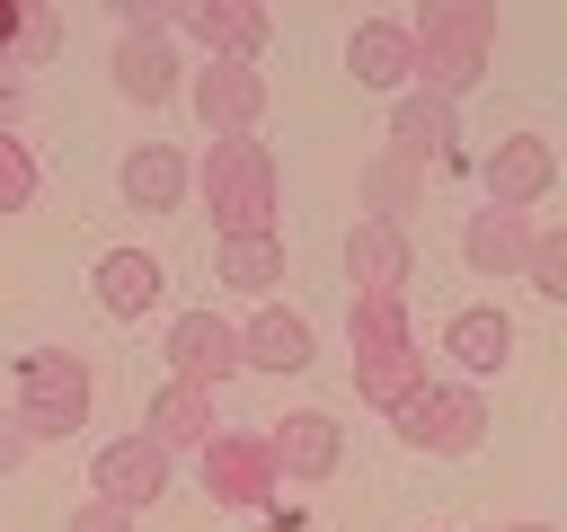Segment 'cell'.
I'll list each match as a JSON object with an SVG mask.
<instances>
[{
  "mask_svg": "<svg viewBox=\"0 0 567 532\" xmlns=\"http://www.w3.org/2000/svg\"><path fill=\"white\" fill-rule=\"evenodd\" d=\"M239 337H248V364H257V372H310V364H319V328H310L292 301H266Z\"/></svg>",
  "mask_w": 567,
  "mask_h": 532,
  "instance_id": "cell-20",
  "label": "cell"
},
{
  "mask_svg": "<svg viewBox=\"0 0 567 532\" xmlns=\"http://www.w3.org/2000/svg\"><path fill=\"white\" fill-rule=\"evenodd\" d=\"M346 284H354V293H408V284H416V248H408V231L363 213V222L346 231Z\"/></svg>",
  "mask_w": 567,
  "mask_h": 532,
  "instance_id": "cell-15",
  "label": "cell"
},
{
  "mask_svg": "<svg viewBox=\"0 0 567 532\" xmlns=\"http://www.w3.org/2000/svg\"><path fill=\"white\" fill-rule=\"evenodd\" d=\"M27 452H35V443H27V426H18V408H0V479H9V470H18Z\"/></svg>",
  "mask_w": 567,
  "mask_h": 532,
  "instance_id": "cell-30",
  "label": "cell"
},
{
  "mask_svg": "<svg viewBox=\"0 0 567 532\" xmlns=\"http://www.w3.org/2000/svg\"><path fill=\"white\" fill-rule=\"evenodd\" d=\"M62 53V9L53 0H27V35H18V53H9V71L27 80V71H44Z\"/></svg>",
  "mask_w": 567,
  "mask_h": 532,
  "instance_id": "cell-26",
  "label": "cell"
},
{
  "mask_svg": "<svg viewBox=\"0 0 567 532\" xmlns=\"http://www.w3.org/2000/svg\"><path fill=\"white\" fill-rule=\"evenodd\" d=\"M523 284H532L540 301H567V222L532 239V275H523Z\"/></svg>",
  "mask_w": 567,
  "mask_h": 532,
  "instance_id": "cell-28",
  "label": "cell"
},
{
  "mask_svg": "<svg viewBox=\"0 0 567 532\" xmlns=\"http://www.w3.org/2000/svg\"><path fill=\"white\" fill-rule=\"evenodd\" d=\"M89 399H97L89 355H71V346H27V355H18L9 408H18L27 443H71V434L89 426Z\"/></svg>",
  "mask_w": 567,
  "mask_h": 532,
  "instance_id": "cell-3",
  "label": "cell"
},
{
  "mask_svg": "<svg viewBox=\"0 0 567 532\" xmlns=\"http://www.w3.org/2000/svg\"><path fill=\"white\" fill-rule=\"evenodd\" d=\"M62 532H142V514H124V505L89 497V505H71V514H62Z\"/></svg>",
  "mask_w": 567,
  "mask_h": 532,
  "instance_id": "cell-29",
  "label": "cell"
},
{
  "mask_svg": "<svg viewBox=\"0 0 567 532\" xmlns=\"http://www.w3.org/2000/svg\"><path fill=\"white\" fill-rule=\"evenodd\" d=\"M195 470H204V497H213V505H266V497L284 488L275 443H266V434H239V426H221V434L195 452Z\"/></svg>",
  "mask_w": 567,
  "mask_h": 532,
  "instance_id": "cell-7",
  "label": "cell"
},
{
  "mask_svg": "<svg viewBox=\"0 0 567 532\" xmlns=\"http://www.w3.org/2000/svg\"><path fill=\"white\" fill-rule=\"evenodd\" d=\"M18 115H27V80L0 62V133H18Z\"/></svg>",
  "mask_w": 567,
  "mask_h": 532,
  "instance_id": "cell-31",
  "label": "cell"
},
{
  "mask_svg": "<svg viewBox=\"0 0 567 532\" xmlns=\"http://www.w3.org/2000/svg\"><path fill=\"white\" fill-rule=\"evenodd\" d=\"M177 35H186V44H204V62H257V53H266V35H275V18H266L257 0H186Z\"/></svg>",
  "mask_w": 567,
  "mask_h": 532,
  "instance_id": "cell-11",
  "label": "cell"
},
{
  "mask_svg": "<svg viewBox=\"0 0 567 532\" xmlns=\"http://www.w3.org/2000/svg\"><path fill=\"white\" fill-rule=\"evenodd\" d=\"M425 532H452V523H425Z\"/></svg>",
  "mask_w": 567,
  "mask_h": 532,
  "instance_id": "cell-34",
  "label": "cell"
},
{
  "mask_svg": "<svg viewBox=\"0 0 567 532\" xmlns=\"http://www.w3.org/2000/svg\"><path fill=\"white\" fill-rule=\"evenodd\" d=\"M266 443H275V470H284V479H328V470L346 461V426H337L328 408H292V417H275Z\"/></svg>",
  "mask_w": 567,
  "mask_h": 532,
  "instance_id": "cell-17",
  "label": "cell"
},
{
  "mask_svg": "<svg viewBox=\"0 0 567 532\" xmlns=\"http://www.w3.org/2000/svg\"><path fill=\"white\" fill-rule=\"evenodd\" d=\"M452 142H461V106H452V98L408 89V98L390 106V151H399L408 168H443V160H452Z\"/></svg>",
  "mask_w": 567,
  "mask_h": 532,
  "instance_id": "cell-13",
  "label": "cell"
},
{
  "mask_svg": "<svg viewBox=\"0 0 567 532\" xmlns=\"http://www.w3.org/2000/svg\"><path fill=\"white\" fill-rule=\"evenodd\" d=\"M408 27H416V89L461 106L496 62V9L487 0H425Z\"/></svg>",
  "mask_w": 567,
  "mask_h": 532,
  "instance_id": "cell-1",
  "label": "cell"
},
{
  "mask_svg": "<svg viewBox=\"0 0 567 532\" xmlns=\"http://www.w3.org/2000/svg\"><path fill=\"white\" fill-rule=\"evenodd\" d=\"M416 195H425V168H408L399 151H381V160L363 168V204H372V222H399V231H408Z\"/></svg>",
  "mask_w": 567,
  "mask_h": 532,
  "instance_id": "cell-25",
  "label": "cell"
},
{
  "mask_svg": "<svg viewBox=\"0 0 567 532\" xmlns=\"http://www.w3.org/2000/svg\"><path fill=\"white\" fill-rule=\"evenodd\" d=\"M186 106L204 115L213 142H239V133H257V115H266V71H257V62H204V71L186 80Z\"/></svg>",
  "mask_w": 567,
  "mask_h": 532,
  "instance_id": "cell-9",
  "label": "cell"
},
{
  "mask_svg": "<svg viewBox=\"0 0 567 532\" xmlns=\"http://www.w3.org/2000/svg\"><path fill=\"white\" fill-rule=\"evenodd\" d=\"M505 532H558V523H505Z\"/></svg>",
  "mask_w": 567,
  "mask_h": 532,
  "instance_id": "cell-33",
  "label": "cell"
},
{
  "mask_svg": "<svg viewBox=\"0 0 567 532\" xmlns=\"http://www.w3.org/2000/svg\"><path fill=\"white\" fill-rule=\"evenodd\" d=\"M425 381H434V372H425V346H416V337H408V346H372V355H354V399H372L381 417H399Z\"/></svg>",
  "mask_w": 567,
  "mask_h": 532,
  "instance_id": "cell-21",
  "label": "cell"
},
{
  "mask_svg": "<svg viewBox=\"0 0 567 532\" xmlns=\"http://www.w3.org/2000/svg\"><path fill=\"white\" fill-rule=\"evenodd\" d=\"M115 186H124V204H133V213H177V204H186V186H195V168H186V151H177V142H133V151H124V168H115Z\"/></svg>",
  "mask_w": 567,
  "mask_h": 532,
  "instance_id": "cell-19",
  "label": "cell"
},
{
  "mask_svg": "<svg viewBox=\"0 0 567 532\" xmlns=\"http://www.w3.org/2000/svg\"><path fill=\"white\" fill-rule=\"evenodd\" d=\"M142 434H159L168 452H204L221 426H213V390H195V381H159L151 390V408H142Z\"/></svg>",
  "mask_w": 567,
  "mask_h": 532,
  "instance_id": "cell-22",
  "label": "cell"
},
{
  "mask_svg": "<svg viewBox=\"0 0 567 532\" xmlns=\"http://www.w3.org/2000/svg\"><path fill=\"white\" fill-rule=\"evenodd\" d=\"M390 426H399V443H416L434 461H461V452L487 443V399H478V381H425Z\"/></svg>",
  "mask_w": 567,
  "mask_h": 532,
  "instance_id": "cell-4",
  "label": "cell"
},
{
  "mask_svg": "<svg viewBox=\"0 0 567 532\" xmlns=\"http://www.w3.org/2000/svg\"><path fill=\"white\" fill-rule=\"evenodd\" d=\"M159 293H168V266H159L151 248H106V257L89 266V301H97L115 328L151 319V310H159Z\"/></svg>",
  "mask_w": 567,
  "mask_h": 532,
  "instance_id": "cell-12",
  "label": "cell"
},
{
  "mask_svg": "<svg viewBox=\"0 0 567 532\" xmlns=\"http://www.w3.org/2000/svg\"><path fill=\"white\" fill-rule=\"evenodd\" d=\"M213 284H230V293H275V284H284V231L213 239Z\"/></svg>",
  "mask_w": 567,
  "mask_h": 532,
  "instance_id": "cell-23",
  "label": "cell"
},
{
  "mask_svg": "<svg viewBox=\"0 0 567 532\" xmlns=\"http://www.w3.org/2000/svg\"><path fill=\"white\" fill-rule=\"evenodd\" d=\"M532 239H540V231H532V213H496V204H487V213H470V222H461V266H470V275H487V284L532 275Z\"/></svg>",
  "mask_w": 567,
  "mask_h": 532,
  "instance_id": "cell-14",
  "label": "cell"
},
{
  "mask_svg": "<svg viewBox=\"0 0 567 532\" xmlns=\"http://www.w3.org/2000/svg\"><path fill=\"white\" fill-rule=\"evenodd\" d=\"M266 532H292V523H266Z\"/></svg>",
  "mask_w": 567,
  "mask_h": 532,
  "instance_id": "cell-35",
  "label": "cell"
},
{
  "mask_svg": "<svg viewBox=\"0 0 567 532\" xmlns=\"http://www.w3.org/2000/svg\"><path fill=\"white\" fill-rule=\"evenodd\" d=\"M18 35H27V0H0V62L18 53Z\"/></svg>",
  "mask_w": 567,
  "mask_h": 532,
  "instance_id": "cell-32",
  "label": "cell"
},
{
  "mask_svg": "<svg viewBox=\"0 0 567 532\" xmlns=\"http://www.w3.org/2000/svg\"><path fill=\"white\" fill-rule=\"evenodd\" d=\"M443 355H452L461 381H496V372L514 364V319H505L496 301H470V310L443 319Z\"/></svg>",
  "mask_w": 567,
  "mask_h": 532,
  "instance_id": "cell-16",
  "label": "cell"
},
{
  "mask_svg": "<svg viewBox=\"0 0 567 532\" xmlns=\"http://www.w3.org/2000/svg\"><path fill=\"white\" fill-rule=\"evenodd\" d=\"M168 479H177V452L159 434H142V426L115 434V443H97V461H89V497H106L124 514H151L168 497Z\"/></svg>",
  "mask_w": 567,
  "mask_h": 532,
  "instance_id": "cell-5",
  "label": "cell"
},
{
  "mask_svg": "<svg viewBox=\"0 0 567 532\" xmlns=\"http://www.w3.org/2000/svg\"><path fill=\"white\" fill-rule=\"evenodd\" d=\"M478 177H487V204H496V213H532V204L558 186V142H549V133H505V142L478 160Z\"/></svg>",
  "mask_w": 567,
  "mask_h": 532,
  "instance_id": "cell-10",
  "label": "cell"
},
{
  "mask_svg": "<svg viewBox=\"0 0 567 532\" xmlns=\"http://www.w3.org/2000/svg\"><path fill=\"white\" fill-rule=\"evenodd\" d=\"M186 80H195V71L177 62L168 35H115V98H133V106H168Z\"/></svg>",
  "mask_w": 567,
  "mask_h": 532,
  "instance_id": "cell-18",
  "label": "cell"
},
{
  "mask_svg": "<svg viewBox=\"0 0 567 532\" xmlns=\"http://www.w3.org/2000/svg\"><path fill=\"white\" fill-rule=\"evenodd\" d=\"M346 71H354V89H372V98L399 106V98L416 89V27H408V18H354Z\"/></svg>",
  "mask_w": 567,
  "mask_h": 532,
  "instance_id": "cell-8",
  "label": "cell"
},
{
  "mask_svg": "<svg viewBox=\"0 0 567 532\" xmlns=\"http://www.w3.org/2000/svg\"><path fill=\"white\" fill-rule=\"evenodd\" d=\"M195 186H204V204H213V239H257V231H275L284 186H275V151H266L257 133L213 142L204 168H195Z\"/></svg>",
  "mask_w": 567,
  "mask_h": 532,
  "instance_id": "cell-2",
  "label": "cell"
},
{
  "mask_svg": "<svg viewBox=\"0 0 567 532\" xmlns=\"http://www.w3.org/2000/svg\"><path fill=\"white\" fill-rule=\"evenodd\" d=\"M346 337H354V355L408 346V337H416V328H408V293H346Z\"/></svg>",
  "mask_w": 567,
  "mask_h": 532,
  "instance_id": "cell-24",
  "label": "cell"
},
{
  "mask_svg": "<svg viewBox=\"0 0 567 532\" xmlns=\"http://www.w3.org/2000/svg\"><path fill=\"white\" fill-rule=\"evenodd\" d=\"M35 186H44L35 151H27L18 133H0V213H27V204H35Z\"/></svg>",
  "mask_w": 567,
  "mask_h": 532,
  "instance_id": "cell-27",
  "label": "cell"
},
{
  "mask_svg": "<svg viewBox=\"0 0 567 532\" xmlns=\"http://www.w3.org/2000/svg\"><path fill=\"white\" fill-rule=\"evenodd\" d=\"M159 355H168V381H195V390H221L230 372H248V337L221 310H177L159 328Z\"/></svg>",
  "mask_w": 567,
  "mask_h": 532,
  "instance_id": "cell-6",
  "label": "cell"
}]
</instances>
